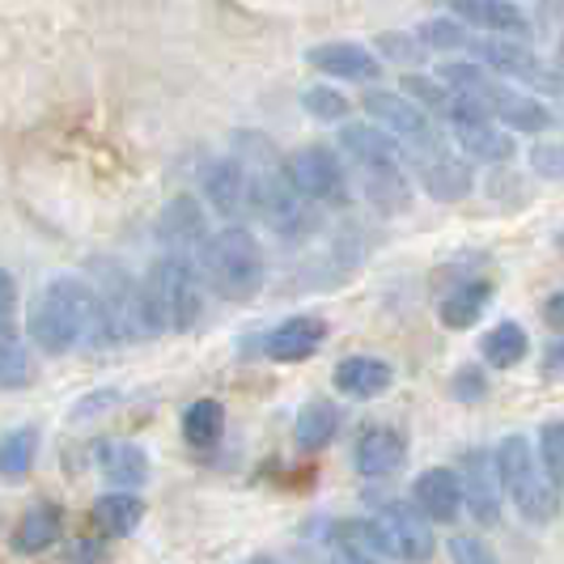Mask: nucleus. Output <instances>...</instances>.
<instances>
[{"instance_id": "f257e3e1", "label": "nucleus", "mask_w": 564, "mask_h": 564, "mask_svg": "<svg viewBox=\"0 0 564 564\" xmlns=\"http://www.w3.org/2000/svg\"><path fill=\"white\" fill-rule=\"evenodd\" d=\"M437 82L446 85L451 94H458V98L476 102L506 132H547V128H556V115L547 111L539 98L522 94V89H509L488 68H480L476 59H451V64H442L437 68Z\"/></svg>"}, {"instance_id": "f03ea898", "label": "nucleus", "mask_w": 564, "mask_h": 564, "mask_svg": "<svg viewBox=\"0 0 564 564\" xmlns=\"http://www.w3.org/2000/svg\"><path fill=\"white\" fill-rule=\"evenodd\" d=\"M26 332L47 357L73 352L82 339H89L98 332V297H94V284L77 281V276H59V281L43 284V293H39L34 306H30Z\"/></svg>"}, {"instance_id": "7ed1b4c3", "label": "nucleus", "mask_w": 564, "mask_h": 564, "mask_svg": "<svg viewBox=\"0 0 564 564\" xmlns=\"http://www.w3.org/2000/svg\"><path fill=\"white\" fill-rule=\"evenodd\" d=\"M141 311H144V336L153 332H192L204 311V281L196 263L187 254H162L149 276L141 281Z\"/></svg>"}, {"instance_id": "20e7f679", "label": "nucleus", "mask_w": 564, "mask_h": 564, "mask_svg": "<svg viewBox=\"0 0 564 564\" xmlns=\"http://www.w3.org/2000/svg\"><path fill=\"white\" fill-rule=\"evenodd\" d=\"M199 281L213 293H221L226 302H247L263 284V251L254 242L251 229L226 226L213 238H204L199 247Z\"/></svg>"}, {"instance_id": "39448f33", "label": "nucleus", "mask_w": 564, "mask_h": 564, "mask_svg": "<svg viewBox=\"0 0 564 564\" xmlns=\"http://www.w3.org/2000/svg\"><path fill=\"white\" fill-rule=\"evenodd\" d=\"M492 467H497L501 497H509L527 522L547 527V522L556 518V506H561L556 484L543 476V467H539V458H535V451H531V442H527V437L509 433L506 442L497 446V454H492Z\"/></svg>"}, {"instance_id": "423d86ee", "label": "nucleus", "mask_w": 564, "mask_h": 564, "mask_svg": "<svg viewBox=\"0 0 564 564\" xmlns=\"http://www.w3.org/2000/svg\"><path fill=\"white\" fill-rule=\"evenodd\" d=\"M348 531L357 543H366L369 552H378V556L395 564H429L433 547H437L421 509L408 506V501H387V506H378L373 518L348 527Z\"/></svg>"}, {"instance_id": "0eeeda50", "label": "nucleus", "mask_w": 564, "mask_h": 564, "mask_svg": "<svg viewBox=\"0 0 564 564\" xmlns=\"http://www.w3.org/2000/svg\"><path fill=\"white\" fill-rule=\"evenodd\" d=\"M463 52H471V59H476L480 68L497 73V77H509V82H518V85H531L535 94H547V98L561 94V73L543 56H535L527 43H518V39L484 34V39H467Z\"/></svg>"}, {"instance_id": "6e6552de", "label": "nucleus", "mask_w": 564, "mask_h": 564, "mask_svg": "<svg viewBox=\"0 0 564 564\" xmlns=\"http://www.w3.org/2000/svg\"><path fill=\"white\" fill-rule=\"evenodd\" d=\"M247 204L259 213V221L272 226L281 238H302L314 226L311 199L297 196L281 170H263V174L247 178Z\"/></svg>"}, {"instance_id": "1a4fd4ad", "label": "nucleus", "mask_w": 564, "mask_h": 564, "mask_svg": "<svg viewBox=\"0 0 564 564\" xmlns=\"http://www.w3.org/2000/svg\"><path fill=\"white\" fill-rule=\"evenodd\" d=\"M442 119H446V128H451L454 144H458L471 162L501 166V162L513 158V132H506L501 123H492L476 102H467V98L454 94L451 107L442 111Z\"/></svg>"}, {"instance_id": "9d476101", "label": "nucleus", "mask_w": 564, "mask_h": 564, "mask_svg": "<svg viewBox=\"0 0 564 564\" xmlns=\"http://www.w3.org/2000/svg\"><path fill=\"white\" fill-rule=\"evenodd\" d=\"M284 178L293 183V192L311 204H348V174L332 149L311 144V149H297L289 162H284Z\"/></svg>"}, {"instance_id": "9b49d317", "label": "nucleus", "mask_w": 564, "mask_h": 564, "mask_svg": "<svg viewBox=\"0 0 564 564\" xmlns=\"http://www.w3.org/2000/svg\"><path fill=\"white\" fill-rule=\"evenodd\" d=\"M361 111L373 119V128H382L387 137L403 141L408 149H421V144L442 141L437 128H433V119H429L412 98L395 94V89H369L366 98H361Z\"/></svg>"}, {"instance_id": "f8f14e48", "label": "nucleus", "mask_w": 564, "mask_h": 564, "mask_svg": "<svg viewBox=\"0 0 564 564\" xmlns=\"http://www.w3.org/2000/svg\"><path fill=\"white\" fill-rule=\"evenodd\" d=\"M412 153V166H416V178H421V187L429 192L433 199H442V204H454V199H467L471 196V187H476V174L471 166L451 153L442 141L433 144H421V149H408Z\"/></svg>"}, {"instance_id": "ddd939ff", "label": "nucleus", "mask_w": 564, "mask_h": 564, "mask_svg": "<svg viewBox=\"0 0 564 564\" xmlns=\"http://www.w3.org/2000/svg\"><path fill=\"white\" fill-rule=\"evenodd\" d=\"M458 492H463V506L471 509V518H476L480 527L501 522V484H497V467H492V454L488 451L463 454Z\"/></svg>"}, {"instance_id": "4468645a", "label": "nucleus", "mask_w": 564, "mask_h": 564, "mask_svg": "<svg viewBox=\"0 0 564 564\" xmlns=\"http://www.w3.org/2000/svg\"><path fill=\"white\" fill-rule=\"evenodd\" d=\"M327 339V323L314 318V314H297V318H284L276 323L268 336L259 339L263 357L268 361H281V366H297V361H311L314 352L323 348Z\"/></svg>"}, {"instance_id": "2eb2a0df", "label": "nucleus", "mask_w": 564, "mask_h": 564, "mask_svg": "<svg viewBox=\"0 0 564 564\" xmlns=\"http://www.w3.org/2000/svg\"><path fill=\"white\" fill-rule=\"evenodd\" d=\"M451 9L454 22L476 26L484 34H501V39H527L531 18L513 4V0H442Z\"/></svg>"}, {"instance_id": "dca6fc26", "label": "nucleus", "mask_w": 564, "mask_h": 564, "mask_svg": "<svg viewBox=\"0 0 564 564\" xmlns=\"http://www.w3.org/2000/svg\"><path fill=\"white\" fill-rule=\"evenodd\" d=\"M311 68H318L323 77H336V82H378L382 77V59L373 56L361 43H318L306 52Z\"/></svg>"}, {"instance_id": "f3484780", "label": "nucleus", "mask_w": 564, "mask_h": 564, "mask_svg": "<svg viewBox=\"0 0 564 564\" xmlns=\"http://www.w3.org/2000/svg\"><path fill=\"white\" fill-rule=\"evenodd\" d=\"M357 471L366 476V480H387V476H395L399 467H403V458H408V437L391 429V424H373L366 429L361 437H357Z\"/></svg>"}, {"instance_id": "a211bd4d", "label": "nucleus", "mask_w": 564, "mask_h": 564, "mask_svg": "<svg viewBox=\"0 0 564 564\" xmlns=\"http://www.w3.org/2000/svg\"><path fill=\"white\" fill-rule=\"evenodd\" d=\"M412 506L421 509L424 522H454L463 513V492H458V476L451 467H429L412 484Z\"/></svg>"}, {"instance_id": "6ab92c4d", "label": "nucleus", "mask_w": 564, "mask_h": 564, "mask_svg": "<svg viewBox=\"0 0 564 564\" xmlns=\"http://www.w3.org/2000/svg\"><path fill=\"white\" fill-rule=\"evenodd\" d=\"M357 183H361V196H366L378 213H387V217L408 213V204H412V183H408V174L399 170V162L357 166Z\"/></svg>"}, {"instance_id": "aec40b11", "label": "nucleus", "mask_w": 564, "mask_h": 564, "mask_svg": "<svg viewBox=\"0 0 564 564\" xmlns=\"http://www.w3.org/2000/svg\"><path fill=\"white\" fill-rule=\"evenodd\" d=\"M199 192H204V199H208L221 217H238L242 204H247V170H242V162H238V158H217L213 166L204 170Z\"/></svg>"}, {"instance_id": "412c9836", "label": "nucleus", "mask_w": 564, "mask_h": 564, "mask_svg": "<svg viewBox=\"0 0 564 564\" xmlns=\"http://www.w3.org/2000/svg\"><path fill=\"white\" fill-rule=\"evenodd\" d=\"M158 242L183 254L187 247L204 242V208L192 196H174L158 217Z\"/></svg>"}, {"instance_id": "4be33fe9", "label": "nucleus", "mask_w": 564, "mask_h": 564, "mask_svg": "<svg viewBox=\"0 0 564 564\" xmlns=\"http://www.w3.org/2000/svg\"><path fill=\"white\" fill-rule=\"evenodd\" d=\"M395 382V369L382 357H344L336 366V391L352 399H373L382 395Z\"/></svg>"}, {"instance_id": "5701e85b", "label": "nucleus", "mask_w": 564, "mask_h": 564, "mask_svg": "<svg viewBox=\"0 0 564 564\" xmlns=\"http://www.w3.org/2000/svg\"><path fill=\"white\" fill-rule=\"evenodd\" d=\"M98 467H102L111 488H128V492H137L149 480V458L132 442H102L98 446Z\"/></svg>"}, {"instance_id": "b1692460", "label": "nucleus", "mask_w": 564, "mask_h": 564, "mask_svg": "<svg viewBox=\"0 0 564 564\" xmlns=\"http://www.w3.org/2000/svg\"><path fill=\"white\" fill-rule=\"evenodd\" d=\"M141 518H144V501L137 492H128V488H111V492H102L94 501V522H98L102 535L111 539L132 535L141 527Z\"/></svg>"}, {"instance_id": "393cba45", "label": "nucleus", "mask_w": 564, "mask_h": 564, "mask_svg": "<svg viewBox=\"0 0 564 564\" xmlns=\"http://www.w3.org/2000/svg\"><path fill=\"white\" fill-rule=\"evenodd\" d=\"M339 149L352 158V166H378V162H399L403 158L395 137H387L373 123H348L339 132Z\"/></svg>"}, {"instance_id": "a878e982", "label": "nucleus", "mask_w": 564, "mask_h": 564, "mask_svg": "<svg viewBox=\"0 0 564 564\" xmlns=\"http://www.w3.org/2000/svg\"><path fill=\"white\" fill-rule=\"evenodd\" d=\"M339 429V408L332 399H311L302 412H297V421H293V442H297V451H327V442L336 437Z\"/></svg>"}, {"instance_id": "bb28decb", "label": "nucleus", "mask_w": 564, "mask_h": 564, "mask_svg": "<svg viewBox=\"0 0 564 564\" xmlns=\"http://www.w3.org/2000/svg\"><path fill=\"white\" fill-rule=\"evenodd\" d=\"M488 302H492V281H467L458 284L454 293H446V302H442V327H451V332H463V327H476L488 311Z\"/></svg>"}, {"instance_id": "cd10ccee", "label": "nucleus", "mask_w": 564, "mask_h": 564, "mask_svg": "<svg viewBox=\"0 0 564 564\" xmlns=\"http://www.w3.org/2000/svg\"><path fill=\"white\" fill-rule=\"evenodd\" d=\"M56 539H59V509L34 506L22 513V522H18V531H13V552L39 556V552H47Z\"/></svg>"}, {"instance_id": "c85d7f7f", "label": "nucleus", "mask_w": 564, "mask_h": 564, "mask_svg": "<svg viewBox=\"0 0 564 564\" xmlns=\"http://www.w3.org/2000/svg\"><path fill=\"white\" fill-rule=\"evenodd\" d=\"M480 352H484V361L488 366H497V369H513V366H522L527 361V352H531V336L518 327V323H497L488 336H484L480 344Z\"/></svg>"}, {"instance_id": "c756f323", "label": "nucleus", "mask_w": 564, "mask_h": 564, "mask_svg": "<svg viewBox=\"0 0 564 564\" xmlns=\"http://www.w3.org/2000/svg\"><path fill=\"white\" fill-rule=\"evenodd\" d=\"M34 451H39V433L34 429H13L0 437V480L18 484L30 476L34 467Z\"/></svg>"}, {"instance_id": "7c9ffc66", "label": "nucleus", "mask_w": 564, "mask_h": 564, "mask_svg": "<svg viewBox=\"0 0 564 564\" xmlns=\"http://www.w3.org/2000/svg\"><path fill=\"white\" fill-rule=\"evenodd\" d=\"M221 429H226V412H221V403L217 399H196L187 412H183V437L192 442V446H213L217 437H221Z\"/></svg>"}, {"instance_id": "2f4dec72", "label": "nucleus", "mask_w": 564, "mask_h": 564, "mask_svg": "<svg viewBox=\"0 0 564 564\" xmlns=\"http://www.w3.org/2000/svg\"><path fill=\"white\" fill-rule=\"evenodd\" d=\"M30 352L13 332H0V391H18L30 382Z\"/></svg>"}, {"instance_id": "473e14b6", "label": "nucleus", "mask_w": 564, "mask_h": 564, "mask_svg": "<svg viewBox=\"0 0 564 564\" xmlns=\"http://www.w3.org/2000/svg\"><path fill=\"white\" fill-rule=\"evenodd\" d=\"M403 98H412L424 115H442L451 107V89L437 82V77H424V73H412V77H403Z\"/></svg>"}, {"instance_id": "72a5a7b5", "label": "nucleus", "mask_w": 564, "mask_h": 564, "mask_svg": "<svg viewBox=\"0 0 564 564\" xmlns=\"http://www.w3.org/2000/svg\"><path fill=\"white\" fill-rule=\"evenodd\" d=\"M535 458H539V467H543V476L552 484H561V476H564V424L561 421L543 424Z\"/></svg>"}, {"instance_id": "f704fd0d", "label": "nucleus", "mask_w": 564, "mask_h": 564, "mask_svg": "<svg viewBox=\"0 0 564 564\" xmlns=\"http://www.w3.org/2000/svg\"><path fill=\"white\" fill-rule=\"evenodd\" d=\"M302 107L311 119H323V123H339L348 115V98L339 89H327V85H311L302 89Z\"/></svg>"}, {"instance_id": "c9c22d12", "label": "nucleus", "mask_w": 564, "mask_h": 564, "mask_svg": "<svg viewBox=\"0 0 564 564\" xmlns=\"http://www.w3.org/2000/svg\"><path fill=\"white\" fill-rule=\"evenodd\" d=\"M416 39H421V47H433V52H463L467 30L454 18H433V22H424Z\"/></svg>"}, {"instance_id": "e433bc0d", "label": "nucleus", "mask_w": 564, "mask_h": 564, "mask_svg": "<svg viewBox=\"0 0 564 564\" xmlns=\"http://www.w3.org/2000/svg\"><path fill=\"white\" fill-rule=\"evenodd\" d=\"M451 561L454 564H497L492 547L476 535H454L451 539Z\"/></svg>"}, {"instance_id": "4c0bfd02", "label": "nucleus", "mask_w": 564, "mask_h": 564, "mask_svg": "<svg viewBox=\"0 0 564 564\" xmlns=\"http://www.w3.org/2000/svg\"><path fill=\"white\" fill-rule=\"evenodd\" d=\"M531 170L556 183L564 174V149L561 144H535V149H531Z\"/></svg>"}, {"instance_id": "58836bf2", "label": "nucleus", "mask_w": 564, "mask_h": 564, "mask_svg": "<svg viewBox=\"0 0 564 564\" xmlns=\"http://www.w3.org/2000/svg\"><path fill=\"white\" fill-rule=\"evenodd\" d=\"M378 47H382L391 59H399V64H416V59L424 56V47L421 43H412L408 34H382V39H378Z\"/></svg>"}, {"instance_id": "ea45409f", "label": "nucleus", "mask_w": 564, "mask_h": 564, "mask_svg": "<svg viewBox=\"0 0 564 564\" xmlns=\"http://www.w3.org/2000/svg\"><path fill=\"white\" fill-rule=\"evenodd\" d=\"M13 314H18V284L0 268V332H13Z\"/></svg>"}, {"instance_id": "a19ab883", "label": "nucleus", "mask_w": 564, "mask_h": 564, "mask_svg": "<svg viewBox=\"0 0 564 564\" xmlns=\"http://www.w3.org/2000/svg\"><path fill=\"white\" fill-rule=\"evenodd\" d=\"M484 391H488V387H484L480 369L467 366V369H458V373H454V399H467V403H476Z\"/></svg>"}, {"instance_id": "79ce46f5", "label": "nucleus", "mask_w": 564, "mask_h": 564, "mask_svg": "<svg viewBox=\"0 0 564 564\" xmlns=\"http://www.w3.org/2000/svg\"><path fill=\"white\" fill-rule=\"evenodd\" d=\"M543 314H547V327H552V332H561L564 327V293H552V297H547V306H543Z\"/></svg>"}, {"instance_id": "37998d69", "label": "nucleus", "mask_w": 564, "mask_h": 564, "mask_svg": "<svg viewBox=\"0 0 564 564\" xmlns=\"http://www.w3.org/2000/svg\"><path fill=\"white\" fill-rule=\"evenodd\" d=\"M561 357H564L561 339H552V348H547V373H552V378L561 373Z\"/></svg>"}, {"instance_id": "c03bdc74", "label": "nucleus", "mask_w": 564, "mask_h": 564, "mask_svg": "<svg viewBox=\"0 0 564 564\" xmlns=\"http://www.w3.org/2000/svg\"><path fill=\"white\" fill-rule=\"evenodd\" d=\"M332 564H373V561H366L361 552H344V556H336Z\"/></svg>"}, {"instance_id": "a18cd8bd", "label": "nucleus", "mask_w": 564, "mask_h": 564, "mask_svg": "<svg viewBox=\"0 0 564 564\" xmlns=\"http://www.w3.org/2000/svg\"><path fill=\"white\" fill-rule=\"evenodd\" d=\"M247 564H272V561H247Z\"/></svg>"}]
</instances>
